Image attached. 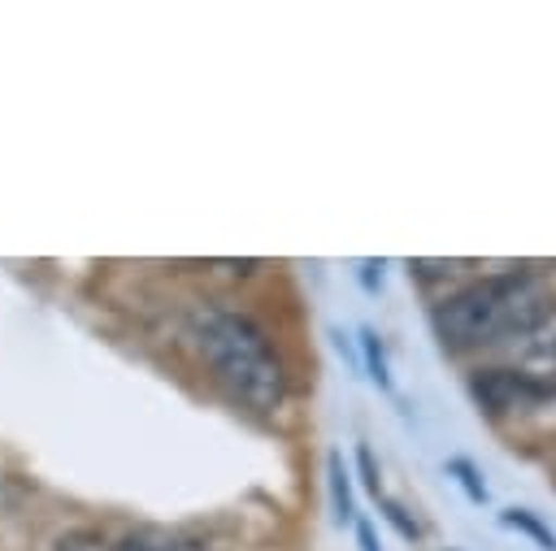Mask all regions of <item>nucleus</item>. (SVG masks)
Here are the masks:
<instances>
[{"label": "nucleus", "instance_id": "obj_1", "mask_svg": "<svg viewBox=\"0 0 556 551\" xmlns=\"http://www.w3.org/2000/svg\"><path fill=\"white\" fill-rule=\"evenodd\" d=\"M191 343L208 364V373L217 377V386L243 412L278 417L287 408L291 395L287 360L252 312L226 304H200L191 312Z\"/></svg>", "mask_w": 556, "mask_h": 551}, {"label": "nucleus", "instance_id": "obj_2", "mask_svg": "<svg viewBox=\"0 0 556 551\" xmlns=\"http://www.w3.org/2000/svg\"><path fill=\"white\" fill-rule=\"evenodd\" d=\"M552 312V286L534 269H504L465 282L434 304V334L447 351L513 347Z\"/></svg>", "mask_w": 556, "mask_h": 551}, {"label": "nucleus", "instance_id": "obj_3", "mask_svg": "<svg viewBox=\"0 0 556 551\" xmlns=\"http://www.w3.org/2000/svg\"><path fill=\"white\" fill-rule=\"evenodd\" d=\"M469 390H473V399H478V408L486 417H517V412H530L543 399V390L530 377H521L513 364L473 369L469 373Z\"/></svg>", "mask_w": 556, "mask_h": 551}, {"label": "nucleus", "instance_id": "obj_4", "mask_svg": "<svg viewBox=\"0 0 556 551\" xmlns=\"http://www.w3.org/2000/svg\"><path fill=\"white\" fill-rule=\"evenodd\" d=\"M508 351H513V369L521 377H530L543 395L556 390V308L530 334H521Z\"/></svg>", "mask_w": 556, "mask_h": 551}, {"label": "nucleus", "instance_id": "obj_5", "mask_svg": "<svg viewBox=\"0 0 556 551\" xmlns=\"http://www.w3.org/2000/svg\"><path fill=\"white\" fill-rule=\"evenodd\" d=\"M117 547L122 551H208L204 538H195L187 529H165V525L126 529V534H117Z\"/></svg>", "mask_w": 556, "mask_h": 551}, {"label": "nucleus", "instance_id": "obj_6", "mask_svg": "<svg viewBox=\"0 0 556 551\" xmlns=\"http://www.w3.org/2000/svg\"><path fill=\"white\" fill-rule=\"evenodd\" d=\"M326 477H330V508H334V521H339V525L356 521L352 482H348V469H343V456H339V451H330V456H326Z\"/></svg>", "mask_w": 556, "mask_h": 551}, {"label": "nucleus", "instance_id": "obj_7", "mask_svg": "<svg viewBox=\"0 0 556 551\" xmlns=\"http://www.w3.org/2000/svg\"><path fill=\"white\" fill-rule=\"evenodd\" d=\"M52 551H122V547H117V538H113V534L91 529V525H78V529L56 534Z\"/></svg>", "mask_w": 556, "mask_h": 551}, {"label": "nucleus", "instance_id": "obj_8", "mask_svg": "<svg viewBox=\"0 0 556 551\" xmlns=\"http://www.w3.org/2000/svg\"><path fill=\"white\" fill-rule=\"evenodd\" d=\"M361 351H365V373L378 390H391V364H387V347L378 338V330H361Z\"/></svg>", "mask_w": 556, "mask_h": 551}, {"label": "nucleus", "instance_id": "obj_9", "mask_svg": "<svg viewBox=\"0 0 556 551\" xmlns=\"http://www.w3.org/2000/svg\"><path fill=\"white\" fill-rule=\"evenodd\" d=\"M500 521L508 525V529H521V534H530L534 542H539V551H556V534L534 516V512H526V508H508V512H500Z\"/></svg>", "mask_w": 556, "mask_h": 551}, {"label": "nucleus", "instance_id": "obj_10", "mask_svg": "<svg viewBox=\"0 0 556 551\" xmlns=\"http://www.w3.org/2000/svg\"><path fill=\"white\" fill-rule=\"evenodd\" d=\"M447 477H456V486L473 499V503H486V482L478 477V469H473V460H465V456H452L447 460Z\"/></svg>", "mask_w": 556, "mask_h": 551}, {"label": "nucleus", "instance_id": "obj_11", "mask_svg": "<svg viewBox=\"0 0 556 551\" xmlns=\"http://www.w3.org/2000/svg\"><path fill=\"white\" fill-rule=\"evenodd\" d=\"M378 508H382V516L395 525V534H400V538H408V542H417V538H421V525L413 521V512H408L400 499H387V495H382V499H378Z\"/></svg>", "mask_w": 556, "mask_h": 551}, {"label": "nucleus", "instance_id": "obj_12", "mask_svg": "<svg viewBox=\"0 0 556 551\" xmlns=\"http://www.w3.org/2000/svg\"><path fill=\"white\" fill-rule=\"evenodd\" d=\"M356 469H361V482L374 499H382V477H378V464H374V451L369 443H356Z\"/></svg>", "mask_w": 556, "mask_h": 551}, {"label": "nucleus", "instance_id": "obj_13", "mask_svg": "<svg viewBox=\"0 0 556 551\" xmlns=\"http://www.w3.org/2000/svg\"><path fill=\"white\" fill-rule=\"evenodd\" d=\"M408 269L430 282V278H456L460 273V260H408Z\"/></svg>", "mask_w": 556, "mask_h": 551}, {"label": "nucleus", "instance_id": "obj_14", "mask_svg": "<svg viewBox=\"0 0 556 551\" xmlns=\"http://www.w3.org/2000/svg\"><path fill=\"white\" fill-rule=\"evenodd\" d=\"M356 542H361V551H382L378 538H374V529H369V521H356Z\"/></svg>", "mask_w": 556, "mask_h": 551}]
</instances>
